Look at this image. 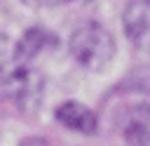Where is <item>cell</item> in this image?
<instances>
[{
	"label": "cell",
	"mask_w": 150,
	"mask_h": 146,
	"mask_svg": "<svg viewBox=\"0 0 150 146\" xmlns=\"http://www.w3.org/2000/svg\"><path fill=\"white\" fill-rule=\"evenodd\" d=\"M122 24L129 42L138 52L150 54V0H131L122 14Z\"/></svg>",
	"instance_id": "3957f363"
},
{
	"label": "cell",
	"mask_w": 150,
	"mask_h": 146,
	"mask_svg": "<svg viewBox=\"0 0 150 146\" xmlns=\"http://www.w3.org/2000/svg\"><path fill=\"white\" fill-rule=\"evenodd\" d=\"M56 120L75 132H82V134H94L98 122H96V115L91 108H87L84 104L80 101H63L56 111H54Z\"/></svg>",
	"instance_id": "277c9868"
},
{
	"label": "cell",
	"mask_w": 150,
	"mask_h": 146,
	"mask_svg": "<svg viewBox=\"0 0 150 146\" xmlns=\"http://www.w3.org/2000/svg\"><path fill=\"white\" fill-rule=\"evenodd\" d=\"M23 61H19L16 57V42H12L7 35H0V82Z\"/></svg>",
	"instance_id": "5b68a950"
},
{
	"label": "cell",
	"mask_w": 150,
	"mask_h": 146,
	"mask_svg": "<svg viewBox=\"0 0 150 146\" xmlns=\"http://www.w3.org/2000/svg\"><path fill=\"white\" fill-rule=\"evenodd\" d=\"M117 132L124 146H150V104H131L117 115Z\"/></svg>",
	"instance_id": "7a4b0ae2"
},
{
	"label": "cell",
	"mask_w": 150,
	"mask_h": 146,
	"mask_svg": "<svg viewBox=\"0 0 150 146\" xmlns=\"http://www.w3.org/2000/svg\"><path fill=\"white\" fill-rule=\"evenodd\" d=\"M23 2L33 5V7H61L68 2H84V0H23Z\"/></svg>",
	"instance_id": "8992f818"
},
{
	"label": "cell",
	"mask_w": 150,
	"mask_h": 146,
	"mask_svg": "<svg viewBox=\"0 0 150 146\" xmlns=\"http://www.w3.org/2000/svg\"><path fill=\"white\" fill-rule=\"evenodd\" d=\"M68 49H70V57L84 71L98 73V71H105L108 64L112 61L115 40L108 33V28H103L101 24H84L70 35Z\"/></svg>",
	"instance_id": "6da1fadb"
}]
</instances>
